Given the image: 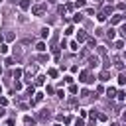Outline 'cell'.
<instances>
[{
  "label": "cell",
  "instance_id": "obj_1",
  "mask_svg": "<svg viewBox=\"0 0 126 126\" xmlns=\"http://www.w3.org/2000/svg\"><path fill=\"white\" fill-rule=\"evenodd\" d=\"M79 81H81V83H93V77H91L89 71H81V73H79Z\"/></svg>",
  "mask_w": 126,
  "mask_h": 126
},
{
  "label": "cell",
  "instance_id": "obj_2",
  "mask_svg": "<svg viewBox=\"0 0 126 126\" xmlns=\"http://www.w3.org/2000/svg\"><path fill=\"white\" fill-rule=\"evenodd\" d=\"M45 8H47L45 4H37V6H33V8H32V14H33V16H41V14L45 12Z\"/></svg>",
  "mask_w": 126,
  "mask_h": 126
},
{
  "label": "cell",
  "instance_id": "obj_3",
  "mask_svg": "<svg viewBox=\"0 0 126 126\" xmlns=\"http://www.w3.org/2000/svg\"><path fill=\"white\" fill-rule=\"evenodd\" d=\"M124 18H126V14H114V16L110 18V24H120Z\"/></svg>",
  "mask_w": 126,
  "mask_h": 126
},
{
  "label": "cell",
  "instance_id": "obj_4",
  "mask_svg": "<svg viewBox=\"0 0 126 126\" xmlns=\"http://www.w3.org/2000/svg\"><path fill=\"white\" fill-rule=\"evenodd\" d=\"M87 39H89V35H87L83 30H79V32H77V43H83V41H87Z\"/></svg>",
  "mask_w": 126,
  "mask_h": 126
},
{
  "label": "cell",
  "instance_id": "obj_5",
  "mask_svg": "<svg viewBox=\"0 0 126 126\" xmlns=\"http://www.w3.org/2000/svg\"><path fill=\"white\" fill-rule=\"evenodd\" d=\"M108 77H110V73H108L106 69H104V71H102V73L98 75V79H100V81H108Z\"/></svg>",
  "mask_w": 126,
  "mask_h": 126
},
{
  "label": "cell",
  "instance_id": "obj_6",
  "mask_svg": "<svg viewBox=\"0 0 126 126\" xmlns=\"http://www.w3.org/2000/svg\"><path fill=\"white\" fill-rule=\"evenodd\" d=\"M18 4H20V8H22V10H28V8H30V0H20Z\"/></svg>",
  "mask_w": 126,
  "mask_h": 126
},
{
  "label": "cell",
  "instance_id": "obj_7",
  "mask_svg": "<svg viewBox=\"0 0 126 126\" xmlns=\"http://www.w3.org/2000/svg\"><path fill=\"white\" fill-rule=\"evenodd\" d=\"M43 83H45V77H43V75H39V77L35 79V85H37V87H41Z\"/></svg>",
  "mask_w": 126,
  "mask_h": 126
},
{
  "label": "cell",
  "instance_id": "obj_8",
  "mask_svg": "<svg viewBox=\"0 0 126 126\" xmlns=\"http://www.w3.org/2000/svg\"><path fill=\"white\" fill-rule=\"evenodd\" d=\"M96 20H98V22H104V20H106V14H104V12H98V14H96Z\"/></svg>",
  "mask_w": 126,
  "mask_h": 126
},
{
  "label": "cell",
  "instance_id": "obj_9",
  "mask_svg": "<svg viewBox=\"0 0 126 126\" xmlns=\"http://www.w3.org/2000/svg\"><path fill=\"white\" fill-rule=\"evenodd\" d=\"M41 37H43V39L49 37V28H43V30H41Z\"/></svg>",
  "mask_w": 126,
  "mask_h": 126
},
{
  "label": "cell",
  "instance_id": "obj_10",
  "mask_svg": "<svg viewBox=\"0 0 126 126\" xmlns=\"http://www.w3.org/2000/svg\"><path fill=\"white\" fill-rule=\"evenodd\" d=\"M0 53H2V55H6V53H8V45H6V43H2V45H0Z\"/></svg>",
  "mask_w": 126,
  "mask_h": 126
},
{
  "label": "cell",
  "instance_id": "obj_11",
  "mask_svg": "<svg viewBox=\"0 0 126 126\" xmlns=\"http://www.w3.org/2000/svg\"><path fill=\"white\" fill-rule=\"evenodd\" d=\"M12 75H14V79H20V77H22V69H14Z\"/></svg>",
  "mask_w": 126,
  "mask_h": 126
},
{
  "label": "cell",
  "instance_id": "obj_12",
  "mask_svg": "<svg viewBox=\"0 0 126 126\" xmlns=\"http://www.w3.org/2000/svg\"><path fill=\"white\" fill-rule=\"evenodd\" d=\"M47 75H49L51 79H55V77H57V69H49V71H47Z\"/></svg>",
  "mask_w": 126,
  "mask_h": 126
},
{
  "label": "cell",
  "instance_id": "obj_13",
  "mask_svg": "<svg viewBox=\"0 0 126 126\" xmlns=\"http://www.w3.org/2000/svg\"><path fill=\"white\" fill-rule=\"evenodd\" d=\"M114 94H116V91H114V89H112V87H110V89H108V91H106V96H108V98H112V96H114Z\"/></svg>",
  "mask_w": 126,
  "mask_h": 126
},
{
  "label": "cell",
  "instance_id": "obj_14",
  "mask_svg": "<svg viewBox=\"0 0 126 126\" xmlns=\"http://www.w3.org/2000/svg\"><path fill=\"white\" fill-rule=\"evenodd\" d=\"M43 100V93H35V100L33 102H41Z\"/></svg>",
  "mask_w": 126,
  "mask_h": 126
},
{
  "label": "cell",
  "instance_id": "obj_15",
  "mask_svg": "<svg viewBox=\"0 0 126 126\" xmlns=\"http://www.w3.org/2000/svg\"><path fill=\"white\" fill-rule=\"evenodd\" d=\"M73 32H75V28H73V26H69V28H67V30H65V32H63V33H65V35H71V33H73Z\"/></svg>",
  "mask_w": 126,
  "mask_h": 126
},
{
  "label": "cell",
  "instance_id": "obj_16",
  "mask_svg": "<svg viewBox=\"0 0 126 126\" xmlns=\"http://www.w3.org/2000/svg\"><path fill=\"white\" fill-rule=\"evenodd\" d=\"M114 35H116L114 30H108V32H106V37H108V39H114Z\"/></svg>",
  "mask_w": 126,
  "mask_h": 126
},
{
  "label": "cell",
  "instance_id": "obj_17",
  "mask_svg": "<svg viewBox=\"0 0 126 126\" xmlns=\"http://www.w3.org/2000/svg\"><path fill=\"white\" fill-rule=\"evenodd\" d=\"M114 47H116V49H122V47H124V41H122V39H118V41L114 43Z\"/></svg>",
  "mask_w": 126,
  "mask_h": 126
},
{
  "label": "cell",
  "instance_id": "obj_18",
  "mask_svg": "<svg viewBox=\"0 0 126 126\" xmlns=\"http://www.w3.org/2000/svg\"><path fill=\"white\" fill-rule=\"evenodd\" d=\"M35 49H37V51H45V43H43V41H39V43H37V47H35Z\"/></svg>",
  "mask_w": 126,
  "mask_h": 126
},
{
  "label": "cell",
  "instance_id": "obj_19",
  "mask_svg": "<svg viewBox=\"0 0 126 126\" xmlns=\"http://www.w3.org/2000/svg\"><path fill=\"white\" fill-rule=\"evenodd\" d=\"M69 47H71L73 51H77V49H79V43H77V41H71V45H69Z\"/></svg>",
  "mask_w": 126,
  "mask_h": 126
},
{
  "label": "cell",
  "instance_id": "obj_20",
  "mask_svg": "<svg viewBox=\"0 0 126 126\" xmlns=\"http://www.w3.org/2000/svg\"><path fill=\"white\" fill-rule=\"evenodd\" d=\"M96 51H98V55H104V53H106V49H104L102 45H98V47H96Z\"/></svg>",
  "mask_w": 126,
  "mask_h": 126
},
{
  "label": "cell",
  "instance_id": "obj_21",
  "mask_svg": "<svg viewBox=\"0 0 126 126\" xmlns=\"http://www.w3.org/2000/svg\"><path fill=\"white\" fill-rule=\"evenodd\" d=\"M118 83H120V85H124V83H126V75H124V73L118 77Z\"/></svg>",
  "mask_w": 126,
  "mask_h": 126
},
{
  "label": "cell",
  "instance_id": "obj_22",
  "mask_svg": "<svg viewBox=\"0 0 126 126\" xmlns=\"http://www.w3.org/2000/svg\"><path fill=\"white\" fill-rule=\"evenodd\" d=\"M22 89V83L20 81H14V91H20Z\"/></svg>",
  "mask_w": 126,
  "mask_h": 126
},
{
  "label": "cell",
  "instance_id": "obj_23",
  "mask_svg": "<svg viewBox=\"0 0 126 126\" xmlns=\"http://www.w3.org/2000/svg\"><path fill=\"white\" fill-rule=\"evenodd\" d=\"M81 20H83L81 14H75V16H73V22H81Z\"/></svg>",
  "mask_w": 126,
  "mask_h": 126
},
{
  "label": "cell",
  "instance_id": "obj_24",
  "mask_svg": "<svg viewBox=\"0 0 126 126\" xmlns=\"http://www.w3.org/2000/svg\"><path fill=\"white\" fill-rule=\"evenodd\" d=\"M89 63H91V65H96L98 59H96V57H89Z\"/></svg>",
  "mask_w": 126,
  "mask_h": 126
},
{
  "label": "cell",
  "instance_id": "obj_25",
  "mask_svg": "<svg viewBox=\"0 0 126 126\" xmlns=\"http://www.w3.org/2000/svg\"><path fill=\"white\" fill-rule=\"evenodd\" d=\"M75 6H77V8H83V6H85V0H77Z\"/></svg>",
  "mask_w": 126,
  "mask_h": 126
},
{
  "label": "cell",
  "instance_id": "obj_26",
  "mask_svg": "<svg viewBox=\"0 0 126 126\" xmlns=\"http://www.w3.org/2000/svg\"><path fill=\"white\" fill-rule=\"evenodd\" d=\"M0 104H2V106H6V104H8V98H4V96H0Z\"/></svg>",
  "mask_w": 126,
  "mask_h": 126
},
{
  "label": "cell",
  "instance_id": "obj_27",
  "mask_svg": "<svg viewBox=\"0 0 126 126\" xmlns=\"http://www.w3.org/2000/svg\"><path fill=\"white\" fill-rule=\"evenodd\" d=\"M83 124H85L83 118H77V120H75V126H83Z\"/></svg>",
  "mask_w": 126,
  "mask_h": 126
},
{
  "label": "cell",
  "instance_id": "obj_28",
  "mask_svg": "<svg viewBox=\"0 0 126 126\" xmlns=\"http://www.w3.org/2000/svg\"><path fill=\"white\" fill-rule=\"evenodd\" d=\"M39 61H49V55H39Z\"/></svg>",
  "mask_w": 126,
  "mask_h": 126
},
{
  "label": "cell",
  "instance_id": "obj_29",
  "mask_svg": "<svg viewBox=\"0 0 126 126\" xmlns=\"http://www.w3.org/2000/svg\"><path fill=\"white\" fill-rule=\"evenodd\" d=\"M120 33H122V35H124V37H126V24H124V26H122V28H120Z\"/></svg>",
  "mask_w": 126,
  "mask_h": 126
},
{
  "label": "cell",
  "instance_id": "obj_30",
  "mask_svg": "<svg viewBox=\"0 0 126 126\" xmlns=\"http://www.w3.org/2000/svg\"><path fill=\"white\" fill-rule=\"evenodd\" d=\"M6 126H14V120H12V118H10V120H8V122H6Z\"/></svg>",
  "mask_w": 126,
  "mask_h": 126
},
{
  "label": "cell",
  "instance_id": "obj_31",
  "mask_svg": "<svg viewBox=\"0 0 126 126\" xmlns=\"http://www.w3.org/2000/svg\"><path fill=\"white\" fill-rule=\"evenodd\" d=\"M4 114H6V110H4V108H0V116H4Z\"/></svg>",
  "mask_w": 126,
  "mask_h": 126
},
{
  "label": "cell",
  "instance_id": "obj_32",
  "mask_svg": "<svg viewBox=\"0 0 126 126\" xmlns=\"http://www.w3.org/2000/svg\"><path fill=\"white\" fill-rule=\"evenodd\" d=\"M122 120H124V122H126V112H124V114H122Z\"/></svg>",
  "mask_w": 126,
  "mask_h": 126
},
{
  "label": "cell",
  "instance_id": "obj_33",
  "mask_svg": "<svg viewBox=\"0 0 126 126\" xmlns=\"http://www.w3.org/2000/svg\"><path fill=\"white\" fill-rule=\"evenodd\" d=\"M110 126H120V124H118V122H112V124H110Z\"/></svg>",
  "mask_w": 126,
  "mask_h": 126
},
{
  "label": "cell",
  "instance_id": "obj_34",
  "mask_svg": "<svg viewBox=\"0 0 126 126\" xmlns=\"http://www.w3.org/2000/svg\"><path fill=\"white\" fill-rule=\"evenodd\" d=\"M0 94H2V85H0Z\"/></svg>",
  "mask_w": 126,
  "mask_h": 126
},
{
  "label": "cell",
  "instance_id": "obj_35",
  "mask_svg": "<svg viewBox=\"0 0 126 126\" xmlns=\"http://www.w3.org/2000/svg\"><path fill=\"white\" fill-rule=\"evenodd\" d=\"M47 2H55V0H47Z\"/></svg>",
  "mask_w": 126,
  "mask_h": 126
},
{
  "label": "cell",
  "instance_id": "obj_36",
  "mask_svg": "<svg viewBox=\"0 0 126 126\" xmlns=\"http://www.w3.org/2000/svg\"><path fill=\"white\" fill-rule=\"evenodd\" d=\"M0 75H2V67H0Z\"/></svg>",
  "mask_w": 126,
  "mask_h": 126
},
{
  "label": "cell",
  "instance_id": "obj_37",
  "mask_svg": "<svg viewBox=\"0 0 126 126\" xmlns=\"http://www.w3.org/2000/svg\"><path fill=\"white\" fill-rule=\"evenodd\" d=\"M55 126H61V124H55Z\"/></svg>",
  "mask_w": 126,
  "mask_h": 126
},
{
  "label": "cell",
  "instance_id": "obj_38",
  "mask_svg": "<svg viewBox=\"0 0 126 126\" xmlns=\"http://www.w3.org/2000/svg\"><path fill=\"white\" fill-rule=\"evenodd\" d=\"M108 2H112V0H108Z\"/></svg>",
  "mask_w": 126,
  "mask_h": 126
},
{
  "label": "cell",
  "instance_id": "obj_39",
  "mask_svg": "<svg viewBox=\"0 0 126 126\" xmlns=\"http://www.w3.org/2000/svg\"><path fill=\"white\" fill-rule=\"evenodd\" d=\"M124 57H126V55H124Z\"/></svg>",
  "mask_w": 126,
  "mask_h": 126
}]
</instances>
